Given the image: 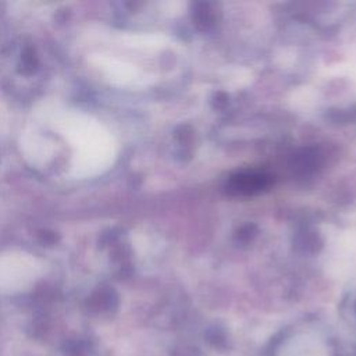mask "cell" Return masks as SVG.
<instances>
[{
  "instance_id": "cell-3",
  "label": "cell",
  "mask_w": 356,
  "mask_h": 356,
  "mask_svg": "<svg viewBox=\"0 0 356 356\" xmlns=\"http://www.w3.org/2000/svg\"><path fill=\"white\" fill-rule=\"evenodd\" d=\"M22 149L25 156L35 164L46 163L53 154V146L38 134H29L24 138Z\"/></svg>"
},
{
  "instance_id": "cell-1",
  "label": "cell",
  "mask_w": 356,
  "mask_h": 356,
  "mask_svg": "<svg viewBox=\"0 0 356 356\" xmlns=\"http://www.w3.org/2000/svg\"><path fill=\"white\" fill-rule=\"evenodd\" d=\"M50 122L74 149L71 175L90 178L108 167L113 145L108 134L93 117L79 111H53Z\"/></svg>"
},
{
  "instance_id": "cell-2",
  "label": "cell",
  "mask_w": 356,
  "mask_h": 356,
  "mask_svg": "<svg viewBox=\"0 0 356 356\" xmlns=\"http://www.w3.org/2000/svg\"><path fill=\"white\" fill-rule=\"evenodd\" d=\"M38 260L26 253L0 256V286L15 288L31 281L38 270Z\"/></svg>"
}]
</instances>
